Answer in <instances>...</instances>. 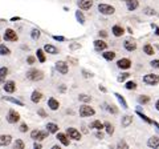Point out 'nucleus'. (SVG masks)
Returning <instances> with one entry per match:
<instances>
[{
	"label": "nucleus",
	"instance_id": "obj_1",
	"mask_svg": "<svg viewBox=\"0 0 159 149\" xmlns=\"http://www.w3.org/2000/svg\"><path fill=\"white\" fill-rule=\"evenodd\" d=\"M43 77H44V73L41 71H39V69H31V71L27 72V79L32 81H40Z\"/></svg>",
	"mask_w": 159,
	"mask_h": 149
},
{
	"label": "nucleus",
	"instance_id": "obj_2",
	"mask_svg": "<svg viewBox=\"0 0 159 149\" xmlns=\"http://www.w3.org/2000/svg\"><path fill=\"white\" fill-rule=\"evenodd\" d=\"M143 83H145L146 85H158L159 76L158 74H154V73H148L146 76H143Z\"/></svg>",
	"mask_w": 159,
	"mask_h": 149
},
{
	"label": "nucleus",
	"instance_id": "obj_3",
	"mask_svg": "<svg viewBox=\"0 0 159 149\" xmlns=\"http://www.w3.org/2000/svg\"><path fill=\"white\" fill-rule=\"evenodd\" d=\"M94 113H96V111H94L92 107H89V105L80 107V116L81 117H90L94 115Z\"/></svg>",
	"mask_w": 159,
	"mask_h": 149
},
{
	"label": "nucleus",
	"instance_id": "obj_4",
	"mask_svg": "<svg viewBox=\"0 0 159 149\" xmlns=\"http://www.w3.org/2000/svg\"><path fill=\"white\" fill-rule=\"evenodd\" d=\"M48 135H49V132L47 131V132H41V131H32V133H31V137L33 138V140H37V141H43V140H45V138L48 137Z\"/></svg>",
	"mask_w": 159,
	"mask_h": 149
},
{
	"label": "nucleus",
	"instance_id": "obj_5",
	"mask_svg": "<svg viewBox=\"0 0 159 149\" xmlns=\"http://www.w3.org/2000/svg\"><path fill=\"white\" fill-rule=\"evenodd\" d=\"M98 11L101 12L102 15H113L114 12H116V9H114V7L109 6V4H98Z\"/></svg>",
	"mask_w": 159,
	"mask_h": 149
},
{
	"label": "nucleus",
	"instance_id": "obj_6",
	"mask_svg": "<svg viewBox=\"0 0 159 149\" xmlns=\"http://www.w3.org/2000/svg\"><path fill=\"white\" fill-rule=\"evenodd\" d=\"M19 120H20V115H19L16 111L11 109V111L8 112V115H7V121H8L9 124H16Z\"/></svg>",
	"mask_w": 159,
	"mask_h": 149
},
{
	"label": "nucleus",
	"instance_id": "obj_7",
	"mask_svg": "<svg viewBox=\"0 0 159 149\" xmlns=\"http://www.w3.org/2000/svg\"><path fill=\"white\" fill-rule=\"evenodd\" d=\"M66 135L69 136V138H73V140H81V133H80V131H77L76 128H68L66 129Z\"/></svg>",
	"mask_w": 159,
	"mask_h": 149
},
{
	"label": "nucleus",
	"instance_id": "obj_8",
	"mask_svg": "<svg viewBox=\"0 0 159 149\" xmlns=\"http://www.w3.org/2000/svg\"><path fill=\"white\" fill-rule=\"evenodd\" d=\"M4 39H6L7 41H16L17 40V35L16 32L13 31V29H6V32H4Z\"/></svg>",
	"mask_w": 159,
	"mask_h": 149
},
{
	"label": "nucleus",
	"instance_id": "obj_9",
	"mask_svg": "<svg viewBox=\"0 0 159 149\" xmlns=\"http://www.w3.org/2000/svg\"><path fill=\"white\" fill-rule=\"evenodd\" d=\"M77 4H78L80 9L86 11V9H90V7L93 6V0H78Z\"/></svg>",
	"mask_w": 159,
	"mask_h": 149
},
{
	"label": "nucleus",
	"instance_id": "obj_10",
	"mask_svg": "<svg viewBox=\"0 0 159 149\" xmlns=\"http://www.w3.org/2000/svg\"><path fill=\"white\" fill-rule=\"evenodd\" d=\"M56 69H57L60 73H62V74H66L68 71H69L68 64H66L65 61H57V63H56Z\"/></svg>",
	"mask_w": 159,
	"mask_h": 149
},
{
	"label": "nucleus",
	"instance_id": "obj_11",
	"mask_svg": "<svg viewBox=\"0 0 159 149\" xmlns=\"http://www.w3.org/2000/svg\"><path fill=\"white\" fill-rule=\"evenodd\" d=\"M4 91L8 92V93H13L15 91H16V84H15V81L9 80V81H6L4 83Z\"/></svg>",
	"mask_w": 159,
	"mask_h": 149
},
{
	"label": "nucleus",
	"instance_id": "obj_12",
	"mask_svg": "<svg viewBox=\"0 0 159 149\" xmlns=\"http://www.w3.org/2000/svg\"><path fill=\"white\" fill-rule=\"evenodd\" d=\"M117 67L121 69H129L131 67V61L129 59H121V60L117 61Z\"/></svg>",
	"mask_w": 159,
	"mask_h": 149
},
{
	"label": "nucleus",
	"instance_id": "obj_13",
	"mask_svg": "<svg viewBox=\"0 0 159 149\" xmlns=\"http://www.w3.org/2000/svg\"><path fill=\"white\" fill-rule=\"evenodd\" d=\"M106 48H107V44L103 41V40H96V41H94V49H96L97 52L105 51Z\"/></svg>",
	"mask_w": 159,
	"mask_h": 149
},
{
	"label": "nucleus",
	"instance_id": "obj_14",
	"mask_svg": "<svg viewBox=\"0 0 159 149\" xmlns=\"http://www.w3.org/2000/svg\"><path fill=\"white\" fill-rule=\"evenodd\" d=\"M12 141V137L9 135H0V147H7Z\"/></svg>",
	"mask_w": 159,
	"mask_h": 149
},
{
	"label": "nucleus",
	"instance_id": "obj_15",
	"mask_svg": "<svg viewBox=\"0 0 159 149\" xmlns=\"http://www.w3.org/2000/svg\"><path fill=\"white\" fill-rule=\"evenodd\" d=\"M147 147L148 148H159V137L157 136H154V137H150L148 138V141H147Z\"/></svg>",
	"mask_w": 159,
	"mask_h": 149
},
{
	"label": "nucleus",
	"instance_id": "obj_16",
	"mask_svg": "<svg viewBox=\"0 0 159 149\" xmlns=\"http://www.w3.org/2000/svg\"><path fill=\"white\" fill-rule=\"evenodd\" d=\"M123 47H125L126 51L133 52V51H135V49H137V43L130 41V40H126L125 43H123Z\"/></svg>",
	"mask_w": 159,
	"mask_h": 149
},
{
	"label": "nucleus",
	"instance_id": "obj_17",
	"mask_svg": "<svg viewBox=\"0 0 159 149\" xmlns=\"http://www.w3.org/2000/svg\"><path fill=\"white\" fill-rule=\"evenodd\" d=\"M48 107L52 109V111H57V109L60 108V103L56 100V99H53V97H51L48 100Z\"/></svg>",
	"mask_w": 159,
	"mask_h": 149
},
{
	"label": "nucleus",
	"instance_id": "obj_18",
	"mask_svg": "<svg viewBox=\"0 0 159 149\" xmlns=\"http://www.w3.org/2000/svg\"><path fill=\"white\" fill-rule=\"evenodd\" d=\"M111 31H113V35H114L116 37H121L122 35L125 33V29H123L121 26H114Z\"/></svg>",
	"mask_w": 159,
	"mask_h": 149
},
{
	"label": "nucleus",
	"instance_id": "obj_19",
	"mask_svg": "<svg viewBox=\"0 0 159 149\" xmlns=\"http://www.w3.org/2000/svg\"><path fill=\"white\" fill-rule=\"evenodd\" d=\"M57 140L62 144L64 147H69V138L64 133H57Z\"/></svg>",
	"mask_w": 159,
	"mask_h": 149
},
{
	"label": "nucleus",
	"instance_id": "obj_20",
	"mask_svg": "<svg viewBox=\"0 0 159 149\" xmlns=\"http://www.w3.org/2000/svg\"><path fill=\"white\" fill-rule=\"evenodd\" d=\"M41 99H43V95H41V92H39V91H33L32 92V96H31V100L34 103V104H37L41 101Z\"/></svg>",
	"mask_w": 159,
	"mask_h": 149
},
{
	"label": "nucleus",
	"instance_id": "obj_21",
	"mask_svg": "<svg viewBox=\"0 0 159 149\" xmlns=\"http://www.w3.org/2000/svg\"><path fill=\"white\" fill-rule=\"evenodd\" d=\"M126 3H127V9L129 11H135V9L138 8V6H139L138 0H129V2H126Z\"/></svg>",
	"mask_w": 159,
	"mask_h": 149
},
{
	"label": "nucleus",
	"instance_id": "obj_22",
	"mask_svg": "<svg viewBox=\"0 0 159 149\" xmlns=\"http://www.w3.org/2000/svg\"><path fill=\"white\" fill-rule=\"evenodd\" d=\"M102 56H103V59H105V60L111 61V60H114V59H116V52H113V51H106V52L102 53Z\"/></svg>",
	"mask_w": 159,
	"mask_h": 149
},
{
	"label": "nucleus",
	"instance_id": "obj_23",
	"mask_svg": "<svg viewBox=\"0 0 159 149\" xmlns=\"http://www.w3.org/2000/svg\"><path fill=\"white\" fill-rule=\"evenodd\" d=\"M133 123V117L131 116H129V115H126V116H123L122 117V121H121V124H122V127L123 128H127L130 124Z\"/></svg>",
	"mask_w": 159,
	"mask_h": 149
},
{
	"label": "nucleus",
	"instance_id": "obj_24",
	"mask_svg": "<svg viewBox=\"0 0 159 149\" xmlns=\"http://www.w3.org/2000/svg\"><path fill=\"white\" fill-rule=\"evenodd\" d=\"M47 131L49 133H57L58 132V125H56L54 123H48L47 124Z\"/></svg>",
	"mask_w": 159,
	"mask_h": 149
},
{
	"label": "nucleus",
	"instance_id": "obj_25",
	"mask_svg": "<svg viewBox=\"0 0 159 149\" xmlns=\"http://www.w3.org/2000/svg\"><path fill=\"white\" fill-rule=\"evenodd\" d=\"M44 51L48 52V53H51V55H56V53H58V49L54 47V46H51V44H47V46L44 47Z\"/></svg>",
	"mask_w": 159,
	"mask_h": 149
},
{
	"label": "nucleus",
	"instance_id": "obj_26",
	"mask_svg": "<svg viewBox=\"0 0 159 149\" xmlns=\"http://www.w3.org/2000/svg\"><path fill=\"white\" fill-rule=\"evenodd\" d=\"M7 74H8V68H7V67L0 68V83H4V81H6Z\"/></svg>",
	"mask_w": 159,
	"mask_h": 149
},
{
	"label": "nucleus",
	"instance_id": "obj_27",
	"mask_svg": "<svg viewBox=\"0 0 159 149\" xmlns=\"http://www.w3.org/2000/svg\"><path fill=\"white\" fill-rule=\"evenodd\" d=\"M103 128L106 129V132H107V135H109V136H111L113 133H114V127H113V124H110L109 121L103 123Z\"/></svg>",
	"mask_w": 159,
	"mask_h": 149
},
{
	"label": "nucleus",
	"instance_id": "obj_28",
	"mask_svg": "<svg viewBox=\"0 0 159 149\" xmlns=\"http://www.w3.org/2000/svg\"><path fill=\"white\" fill-rule=\"evenodd\" d=\"M114 96L117 97V100L119 101V104L122 105V108H125V109H127V103H126V100L123 99V96H121L119 93H114Z\"/></svg>",
	"mask_w": 159,
	"mask_h": 149
},
{
	"label": "nucleus",
	"instance_id": "obj_29",
	"mask_svg": "<svg viewBox=\"0 0 159 149\" xmlns=\"http://www.w3.org/2000/svg\"><path fill=\"white\" fill-rule=\"evenodd\" d=\"M103 108H105L107 112L113 113V115H117V113H118V109H117L116 107H114L113 104H111V105H109V104H106V103H105V104H103Z\"/></svg>",
	"mask_w": 159,
	"mask_h": 149
},
{
	"label": "nucleus",
	"instance_id": "obj_30",
	"mask_svg": "<svg viewBox=\"0 0 159 149\" xmlns=\"http://www.w3.org/2000/svg\"><path fill=\"white\" fill-rule=\"evenodd\" d=\"M90 128H94L96 131H101V129H103V123H101L99 120H96V121H93V123H92Z\"/></svg>",
	"mask_w": 159,
	"mask_h": 149
},
{
	"label": "nucleus",
	"instance_id": "obj_31",
	"mask_svg": "<svg viewBox=\"0 0 159 149\" xmlns=\"http://www.w3.org/2000/svg\"><path fill=\"white\" fill-rule=\"evenodd\" d=\"M76 19H77V22H80V24H85V17H84L82 11H80V9L76 12Z\"/></svg>",
	"mask_w": 159,
	"mask_h": 149
},
{
	"label": "nucleus",
	"instance_id": "obj_32",
	"mask_svg": "<svg viewBox=\"0 0 159 149\" xmlns=\"http://www.w3.org/2000/svg\"><path fill=\"white\" fill-rule=\"evenodd\" d=\"M137 115L141 117L145 123H147V124H152V121H154V120H151V118H148V117L145 115V113H142V112H139V111H137Z\"/></svg>",
	"mask_w": 159,
	"mask_h": 149
},
{
	"label": "nucleus",
	"instance_id": "obj_33",
	"mask_svg": "<svg viewBox=\"0 0 159 149\" xmlns=\"http://www.w3.org/2000/svg\"><path fill=\"white\" fill-rule=\"evenodd\" d=\"M143 52L146 55H148V56H151V55H154V48L150 46V44H146V46L143 47Z\"/></svg>",
	"mask_w": 159,
	"mask_h": 149
},
{
	"label": "nucleus",
	"instance_id": "obj_34",
	"mask_svg": "<svg viewBox=\"0 0 159 149\" xmlns=\"http://www.w3.org/2000/svg\"><path fill=\"white\" fill-rule=\"evenodd\" d=\"M37 59L40 63H44L45 61V55H44V49H37Z\"/></svg>",
	"mask_w": 159,
	"mask_h": 149
},
{
	"label": "nucleus",
	"instance_id": "obj_35",
	"mask_svg": "<svg viewBox=\"0 0 159 149\" xmlns=\"http://www.w3.org/2000/svg\"><path fill=\"white\" fill-rule=\"evenodd\" d=\"M125 88L129 89V91H134V89H137V83L135 81H127Z\"/></svg>",
	"mask_w": 159,
	"mask_h": 149
},
{
	"label": "nucleus",
	"instance_id": "obj_36",
	"mask_svg": "<svg viewBox=\"0 0 159 149\" xmlns=\"http://www.w3.org/2000/svg\"><path fill=\"white\" fill-rule=\"evenodd\" d=\"M11 53V51H9V48L6 47V46H0V55L2 56H7V55Z\"/></svg>",
	"mask_w": 159,
	"mask_h": 149
},
{
	"label": "nucleus",
	"instance_id": "obj_37",
	"mask_svg": "<svg viewBox=\"0 0 159 149\" xmlns=\"http://www.w3.org/2000/svg\"><path fill=\"white\" fill-rule=\"evenodd\" d=\"M138 103L139 104H148L150 103V97L148 96H139L138 97Z\"/></svg>",
	"mask_w": 159,
	"mask_h": 149
},
{
	"label": "nucleus",
	"instance_id": "obj_38",
	"mask_svg": "<svg viewBox=\"0 0 159 149\" xmlns=\"http://www.w3.org/2000/svg\"><path fill=\"white\" fill-rule=\"evenodd\" d=\"M4 100L11 101V103H13V104H17V105H20V107H23V105H24L21 101H19V100H16V99H13V97H4Z\"/></svg>",
	"mask_w": 159,
	"mask_h": 149
},
{
	"label": "nucleus",
	"instance_id": "obj_39",
	"mask_svg": "<svg viewBox=\"0 0 159 149\" xmlns=\"http://www.w3.org/2000/svg\"><path fill=\"white\" fill-rule=\"evenodd\" d=\"M78 100L80 101H84V103H89V101L92 100V97L88 96V95H80L78 96Z\"/></svg>",
	"mask_w": 159,
	"mask_h": 149
},
{
	"label": "nucleus",
	"instance_id": "obj_40",
	"mask_svg": "<svg viewBox=\"0 0 159 149\" xmlns=\"http://www.w3.org/2000/svg\"><path fill=\"white\" fill-rule=\"evenodd\" d=\"M13 147H15V149H24V142L21 141V140H16V142L13 144Z\"/></svg>",
	"mask_w": 159,
	"mask_h": 149
},
{
	"label": "nucleus",
	"instance_id": "obj_41",
	"mask_svg": "<svg viewBox=\"0 0 159 149\" xmlns=\"http://www.w3.org/2000/svg\"><path fill=\"white\" fill-rule=\"evenodd\" d=\"M31 37L33 39V40H37V39L40 37V31L39 29H33L32 33H31Z\"/></svg>",
	"mask_w": 159,
	"mask_h": 149
},
{
	"label": "nucleus",
	"instance_id": "obj_42",
	"mask_svg": "<svg viewBox=\"0 0 159 149\" xmlns=\"http://www.w3.org/2000/svg\"><path fill=\"white\" fill-rule=\"evenodd\" d=\"M129 76H130V73H127V72L122 73V74H119V76H118V81H119V83H121V81H125Z\"/></svg>",
	"mask_w": 159,
	"mask_h": 149
},
{
	"label": "nucleus",
	"instance_id": "obj_43",
	"mask_svg": "<svg viewBox=\"0 0 159 149\" xmlns=\"http://www.w3.org/2000/svg\"><path fill=\"white\" fill-rule=\"evenodd\" d=\"M150 65H151L152 68H157V69H159V60H152V61L150 63Z\"/></svg>",
	"mask_w": 159,
	"mask_h": 149
},
{
	"label": "nucleus",
	"instance_id": "obj_44",
	"mask_svg": "<svg viewBox=\"0 0 159 149\" xmlns=\"http://www.w3.org/2000/svg\"><path fill=\"white\" fill-rule=\"evenodd\" d=\"M34 61H36V59H34L33 56H28L27 57V63L31 64V65H32V64H34Z\"/></svg>",
	"mask_w": 159,
	"mask_h": 149
},
{
	"label": "nucleus",
	"instance_id": "obj_45",
	"mask_svg": "<svg viewBox=\"0 0 159 149\" xmlns=\"http://www.w3.org/2000/svg\"><path fill=\"white\" fill-rule=\"evenodd\" d=\"M117 147H118V148H126V149L129 148V145H127V144H126L125 141H119Z\"/></svg>",
	"mask_w": 159,
	"mask_h": 149
},
{
	"label": "nucleus",
	"instance_id": "obj_46",
	"mask_svg": "<svg viewBox=\"0 0 159 149\" xmlns=\"http://www.w3.org/2000/svg\"><path fill=\"white\" fill-rule=\"evenodd\" d=\"M27 131H28L27 124H21V125H20V132H27Z\"/></svg>",
	"mask_w": 159,
	"mask_h": 149
},
{
	"label": "nucleus",
	"instance_id": "obj_47",
	"mask_svg": "<svg viewBox=\"0 0 159 149\" xmlns=\"http://www.w3.org/2000/svg\"><path fill=\"white\" fill-rule=\"evenodd\" d=\"M145 13H147V15H155V11L151 9V8H146L145 9Z\"/></svg>",
	"mask_w": 159,
	"mask_h": 149
},
{
	"label": "nucleus",
	"instance_id": "obj_48",
	"mask_svg": "<svg viewBox=\"0 0 159 149\" xmlns=\"http://www.w3.org/2000/svg\"><path fill=\"white\" fill-rule=\"evenodd\" d=\"M37 113H39V115L41 116V117H47V113H45V111H44V109H39Z\"/></svg>",
	"mask_w": 159,
	"mask_h": 149
},
{
	"label": "nucleus",
	"instance_id": "obj_49",
	"mask_svg": "<svg viewBox=\"0 0 159 149\" xmlns=\"http://www.w3.org/2000/svg\"><path fill=\"white\" fill-rule=\"evenodd\" d=\"M53 39L56 41H65V37H62V36H53Z\"/></svg>",
	"mask_w": 159,
	"mask_h": 149
},
{
	"label": "nucleus",
	"instance_id": "obj_50",
	"mask_svg": "<svg viewBox=\"0 0 159 149\" xmlns=\"http://www.w3.org/2000/svg\"><path fill=\"white\" fill-rule=\"evenodd\" d=\"M96 137H97V138H99V140H101V138H103V133H102L101 131L96 132Z\"/></svg>",
	"mask_w": 159,
	"mask_h": 149
},
{
	"label": "nucleus",
	"instance_id": "obj_51",
	"mask_svg": "<svg viewBox=\"0 0 159 149\" xmlns=\"http://www.w3.org/2000/svg\"><path fill=\"white\" fill-rule=\"evenodd\" d=\"M82 73H84V76H85V77H92V76H93L92 73H89L88 71H85V69H84V71H82Z\"/></svg>",
	"mask_w": 159,
	"mask_h": 149
},
{
	"label": "nucleus",
	"instance_id": "obj_52",
	"mask_svg": "<svg viewBox=\"0 0 159 149\" xmlns=\"http://www.w3.org/2000/svg\"><path fill=\"white\" fill-rule=\"evenodd\" d=\"M151 27L155 28V35H157V36H159V27H157L155 24H151Z\"/></svg>",
	"mask_w": 159,
	"mask_h": 149
},
{
	"label": "nucleus",
	"instance_id": "obj_53",
	"mask_svg": "<svg viewBox=\"0 0 159 149\" xmlns=\"http://www.w3.org/2000/svg\"><path fill=\"white\" fill-rule=\"evenodd\" d=\"M33 148H34V149H41V144H39V142H34Z\"/></svg>",
	"mask_w": 159,
	"mask_h": 149
},
{
	"label": "nucleus",
	"instance_id": "obj_54",
	"mask_svg": "<svg viewBox=\"0 0 159 149\" xmlns=\"http://www.w3.org/2000/svg\"><path fill=\"white\" fill-rule=\"evenodd\" d=\"M99 36H102V37H106L107 36V33L105 31H99Z\"/></svg>",
	"mask_w": 159,
	"mask_h": 149
},
{
	"label": "nucleus",
	"instance_id": "obj_55",
	"mask_svg": "<svg viewBox=\"0 0 159 149\" xmlns=\"http://www.w3.org/2000/svg\"><path fill=\"white\" fill-rule=\"evenodd\" d=\"M70 48H72V49H76V48H80V44H72V46H70Z\"/></svg>",
	"mask_w": 159,
	"mask_h": 149
},
{
	"label": "nucleus",
	"instance_id": "obj_56",
	"mask_svg": "<svg viewBox=\"0 0 159 149\" xmlns=\"http://www.w3.org/2000/svg\"><path fill=\"white\" fill-rule=\"evenodd\" d=\"M98 89H99L101 92H106V88H105V87H102V85H99V87H98Z\"/></svg>",
	"mask_w": 159,
	"mask_h": 149
},
{
	"label": "nucleus",
	"instance_id": "obj_57",
	"mask_svg": "<svg viewBox=\"0 0 159 149\" xmlns=\"http://www.w3.org/2000/svg\"><path fill=\"white\" fill-rule=\"evenodd\" d=\"M152 124H154V125H155V127H157V129H158V131H159V124H158L157 121H152Z\"/></svg>",
	"mask_w": 159,
	"mask_h": 149
},
{
	"label": "nucleus",
	"instance_id": "obj_58",
	"mask_svg": "<svg viewBox=\"0 0 159 149\" xmlns=\"http://www.w3.org/2000/svg\"><path fill=\"white\" fill-rule=\"evenodd\" d=\"M155 108H157V111H159V100L155 103Z\"/></svg>",
	"mask_w": 159,
	"mask_h": 149
},
{
	"label": "nucleus",
	"instance_id": "obj_59",
	"mask_svg": "<svg viewBox=\"0 0 159 149\" xmlns=\"http://www.w3.org/2000/svg\"><path fill=\"white\" fill-rule=\"evenodd\" d=\"M123 2H129V0H123Z\"/></svg>",
	"mask_w": 159,
	"mask_h": 149
}]
</instances>
